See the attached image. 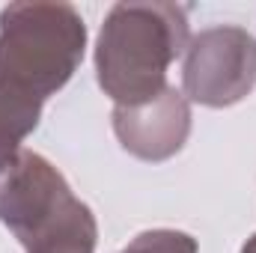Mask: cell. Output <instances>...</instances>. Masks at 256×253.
Here are the masks:
<instances>
[{"instance_id":"6da1fadb","label":"cell","mask_w":256,"mask_h":253,"mask_svg":"<svg viewBox=\"0 0 256 253\" xmlns=\"http://www.w3.org/2000/svg\"><path fill=\"white\" fill-rule=\"evenodd\" d=\"M191 42L188 9L179 3H116L96 39V78L116 108L158 98L167 72Z\"/></svg>"},{"instance_id":"7a4b0ae2","label":"cell","mask_w":256,"mask_h":253,"mask_svg":"<svg viewBox=\"0 0 256 253\" xmlns=\"http://www.w3.org/2000/svg\"><path fill=\"white\" fill-rule=\"evenodd\" d=\"M86 51V24L68 3H9L0 12V96L45 108Z\"/></svg>"},{"instance_id":"3957f363","label":"cell","mask_w":256,"mask_h":253,"mask_svg":"<svg viewBox=\"0 0 256 253\" xmlns=\"http://www.w3.org/2000/svg\"><path fill=\"white\" fill-rule=\"evenodd\" d=\"M0 224L24 253H96L98 242L90 206L45 155L30 149L0 170Z\"/></svg>"},{"instance_id":"277c9868","label":"cell","mask_w":256,"mask_h":253,"mask_svg":"<svg viewBox=\"0 0 256 253\" xmlns=\"http://www.w3.org/2000/svg\"><path fill=\"white\" fill-rule=\"evenodd\" d=\"M256 86V36L236 24L206 27L182 60V96L202 108H230Z\"/></svg>"},{"instance_id":"5b68a950","label":"cell","mask_w":256,"mask_h":253,"mask_svg":"<svg viewBox=\"0 0 256 253\" xmlns=\"http://www.w3.org/2000/svg\"><path fill=\"white\" fill-rule=\"evenodd\" d=\"M114 134L128 155L152 164L167 161L182 152L191 134V104L176 86H167L146 104L114 108Z\"/></svg>"},{"instance_id":"8992f818","label":"cell","mask_w":256,"mask_h":253,"mask_svg":"<svg viewBox=\"0 0 256 253\" xmlns=\"http://www.w3.org/2000/svg\"><path fill=\"white\" fill-rule=\"evenodd\" d=\"M39 116H42V108L0 96V170L18 158L21 143L36 131Z\"/></svg>"},{"instance_id":"52a82bcc","label":"cell","mask_w":256,"mask_h":253,"mask_svg":"<svg viewBox=\"0 0 256 253\" xmlns=\"http://www.w3.org/2000/svg\"><path fill=\"white\" fill-rule=\"evenodd\" d=\"M120 253H196V242L179 230H146Z\"/></svg>"},{"instance_id":"ba28073f","label":"cell","mask_w":256,"mask_h":253,"mask_svg":"<svg viewBox=\"0 0 256 253\" xmlns=\"http://www.w3.org/2000/svg\"><path fill=\"white\" fill-rule=\"evenodd\" d=\"M242 253H256V236H250V238L244 242V248H242Z\"/></svg>"}]
</instances>
